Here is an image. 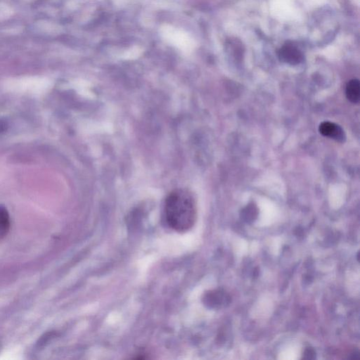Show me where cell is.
I'll return each mask as SVG.
<instances>
[{
    "label": "cell",
    "instance_id": "obj_2",
    "mask_svg": "<svg viewBox=\"0 0 360 360\" xmlns=\"http://www.w3.org/2000/svg\"><path fill=\"white\" fill-rule=\"evenodd\" d=\"M279 58L283 62L290 65L299 64L303 61V55L296 46L287 44L279 51Z\"/></svg>",
    "mask_w": 360,
    "mask_h": 360
},
{
    "label": "cell",
    "instance_id": "obj_10",
    "mask_svg": "<svg viewBox=\"0 0 360 360\" xmlns=\"http://www.w3.org/2000/svg\"><path fill=\"white\" fill-rule=\"evenodd\" d=\"M8 125H7V122L3 121V120H0V133H3L7 130Z\"/></svg>",
    "mask_w": 360,
    "mask_h": 360
},
{
    "label": "cell",
    "instance_id": "obj_5",
    "mask_svg": "<svg viewBox=\"0 0 360 360\" xmlns=\"http://www.w3.org/2000/svg\"><path fill=\"white\" fill-rule=\"evenodd\" d=\"M346 97L350 102L357 103L360 99V85L359 80L353 79L348 82L346 88Z\"/></svg>",
    "mask_w": 360,
    "mask_h": 360
},
{
    "label": "cell",
    "instance_id": "obj_9",
    "mask_svg": "<svg viewBox=\"0 0 360 360\" xmlns=\"http://www.w3.org/2000/svg\"><path fill=\"white\" fill-rule=\"evenodd\" d=\"M304 359L311 360L315 359L316 358V352L315 350L312 348H307L304 350L303 353Z\"/></svg>",
    "mask_w": 360,
    "mask_h": 360
},
{
    "label": "cell",
    "instance_id": "obj_6",
    "mask_svg": "<svg viewBox=\"0 0 360 360\" xmlns=\"http://www.w3.org/2000/svg\"><path fill=\"white\" fill-rule=\"evenodd\" d=\"M11 228L10 216L7 208L0 206V239L7 236Z\"/></svg>",
    "mask_w": 360,
    "mask_h": 360
},
{
    "label": "cell",
    "instance_id": "obj_7",
    "mask_svg": "<svg viewBox=\"0 0 360 360\" xmlns=\"http://www.w3.org/2000/svg\"><path fill=\"white\" fill-rule=\"evenodd\" d=\"M258 210L254 206L246 207L243 210L241 214V218L246 222V223H251L256 218H257Z\"/></svg>",
    "mask_w": 360,
    "mask_h": 360
},
{
    "label": "cell",
    "instance_id": "obj_3",
    "mask_svg": "<svg viewBox=\"0 0 360 360\" xmlns=\"http://www.w3.org/2000/svg\"><path fill=\"white\" fill-rule=\"evenodd\" d=\"M319 132L325 137L331 138L340 142H343L346 139L344 130L334 122H322L319 125Z\"/></svg>",
    "mask_w": 360,
    "mask_h": 360
},
{
    "label": "cell",
    "instance_id": "obj_1",
    "mask_svg": "<svg viewBox=\"0 0 360 360\" xmlns=\"http://www.w3.org/2000/svg\"><path fill=\"white\" fill-rule=\"evenodd\" d=\"M164 212L168 226L176 231L189 230L196 221V204L192 195L186 189H177L168 195Z\"/></svg>",
    "mask_w": 360,
    "mask_h": 360
},
{
    "label": "cell",
    "instance_id": "obj_4",
    "mask_svg": "<svg viewBox=\"0 0 360 360\" xmlns=\"http://www.w3.org/2000/svg\"><path fill=\"white\" fill-rule=\"evenodd\" d=\"M227 299H229V298L226 296L225 293L220 290L212 291L208 293L204 298L205 303L208 307L212 308L221 307L223 304L227 303Z\"/></svg>",
    "mask_w": 360,
    "mask_h": 360
},
{
    "label": "cell",
    "instance_id": "obj_8",
    "mask_svg": "<svg viewBox=\"0 0 360 360\" xmlns=\"http://www.w3.org/2000/svg\"><path fill=\"white\" fill-rule=\"evenodd\" d=\"M53 336H55V334H53V332L47 333V334H44V336H42L39 339V341L38 342V347L40 348L45 346Z\"/></svg>",
    "mask_w": 360,
    "mask_h": 360
}]
</instances>
